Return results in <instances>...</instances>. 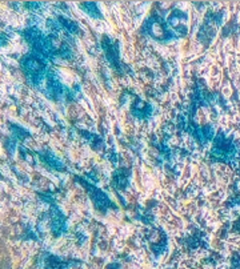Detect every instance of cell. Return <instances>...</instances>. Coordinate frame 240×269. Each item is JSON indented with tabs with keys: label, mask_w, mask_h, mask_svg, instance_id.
<instances>
[{
	"label": "cell",
	"mask_w": 240,
	"mask_h": 269,
	"mask_svg": "<svg viewBox=\"0 0 240 269\" xmlns=\"http://www.w3.org/2000/svg\"><path fill=\"white\" fill-rule=\"evenodd\" d=\"M20 64H22V68L24 71V74H26L27 79L33 87H39L47 78L48 72L45 62L37 53H31V55L24 56Z\"/></svg>",
	"instance_id": "obj_1"
},
{
	"label": "cell",
	"mask_w": 240,
	"mask_h": 269,
	"mask_svg": "<svg viewBox=\"0 0 240 269\" xmlns=\"http://www.w3.org/2000/svg\"><path fill=\"white\" fill-rule=\"evenodd\" d=\"M211 155L215 156L218 162L233 163L237 156L236 144L232 139L227 137L223 132H220L215 137L214 145L211 149Z\"/></svg>",
	"instance_id": "obj_2"
},
{
	"label": "cell",
	"mask_w": 240,
	"mask_h": 269,
	"mask_svg": "<svg viewBox=\"0 0 240 269\" xmlns=\"http://www.w3.org/2000/svg\"><path fill=\"white\" fill-rule=\"evenodd\" d=\"M141 31L158 41H170L175 37V33L170 30V27L164 24L162 19L156 18V16H151L150 19H147Z\"/></svg>",
	"instance_id": "obj_3"
},
{
	"label": "cell",
	"mask_w": 240,
	"mask_h": 269,
	"mask_svg": "<svg viewBox=\"0 0 240 269\" xmlns=\"http://www.w3.org/2000/svg\"><path fill=\"white\" fill-rule=\"evenodd\" d=\"M83 184H84L85 188L88 189L89 196H91V199H92L93 204H95V206L98 209L102 210V212H106V210L114 208L115 205L112 204L110 197H108L103 191H100L99 188H96V187L88 184V183H85V181H83Z\"/></svg>",
	"instance_id": "obj_4"
},
{
	"label": "cell",
	"mask_w": 240,
	"mask_h": 269,
	"mask_svg": "<svg viewBox=\"0 0 240 269\" xmlns=\"http://www.w3.org/2000/svg\"><path fill=\"white\" fill-rule=\"evenodd\" d=\"M103 49L106 53V59L108 60V63L111 64L116 71H122V64H120V59H119V44L118 41L112 40L110 37H104L103 40Z\"/></svg>",
	"instance_id": "obj_5"
},
{
	"label": "cell",
	"mask_w": 240,
	"mask_h": 269,
	"mask_svg": "<svg viewBox=\"0 0 240 269\" xmlns=\"http://www.w3.org/2000/svg\"><path fill=\"white\" fill-rule=\"evenodd\" d=\"M187 20L188 18L184 12L175 10L168 18V27L172 32L177 33L179 36H184L187 33Z\"/></svg>",
	"instance_id": "obj_6"
},
{
	"label": "cell",
	"mask_w": 240,
	"mask_h": 269,
	"mask_svg": "<svg viewBox=\"0 0 240 269\" xmlns=\"http://www.w3.org/2000/svg\"><path fill=\"white\" fill-rule=\"evenodd\" d=\"M132 115L137 119H148L151 116V105L148 103H146L144 100L137 99L135 100V103L131 107Z\"/></svg>",
	"instance_id": "obj_7"
},
{
	"label": "cell",
	"mask_w": 240,
	"mask_h": 269,
	"mask_svg": "<svg viewBox=\"0 0 240 269\" xmlns=\"http://www.w3.org/2000/svg\"><path fill=\"white\" fill-rule=\"evenodd\" d=\"M39 156H40L41 162L44 163L45 166L51 167L52 170H56V171H63L64 170L63 163L60 162L59 158L56 157L54 153H51V152H40V153H39Z\"/></svg>",
	"instance_id": "obj_8"
},
{
	"label": "cell",
	"mask_w": 240,
	"mask_h": 269,
	"mask_svg": "<svg viewBox=\"0 0 240 269\" xmlns=\"http://www.w3.org/2000/svg\"><path fill=\"white\" fill-rule=\"evenodd\" d=\"M128 179L129 175L127 172V170H120L116 172V175L114 176V184L116 188L119 189H124L126 185L128 184Z\"/></svg>",
	"instance_id": "obj_9"
},
{
	"label": "cell",
	"mask_w": 240,
	"mask_h": 269,
	"mask_svg": "<svg viewBox=\"0 0 240 269\" xmlns=\"http://www.w3.org/2000/svg\"><path fill=\"white\" fill-rule=\"evenodd\" d=\"M80 8L84 12H87L91 18L103 19V15H102V12H100L99 7L96 6V3H81Z\"/></svg>",
	"instance_id": "obj_10"
},
{
	"label": "cell",
	"mask_w": 240,
	"mask_h": 269,
	"mask_svg": "<svg viewBox=\"0 0 240 269\" xmlns=\"http://www.w3.org/2000/svg\"><path fill=\"white\" fill-rule=\"evenodd\" d=\"M67 265H68V264H67V261H64V260H60V258L54 257V256H50V257L45 260L44 269H66Z\"/></svg>",
	"instance_id": "obj_11"
},
{
	"label": "cell",
	"mask_w": 240,
	"mask_h": 269,
	"mask_svg": "<svg viewBox=\"0 0 240 269\" xmlns=\"http://www.w3.org/2000/svg\"><path fill=\"white\" fill-rule=\"evenodd\" d=\"M60 24H62V28H64V30L70 31L71 33H78L79 31V26L76 24L75 22H70V20H67V19H63L60 18Z\"/></svg>",
	"instance_id": "obj_12"
}]
</instances>
